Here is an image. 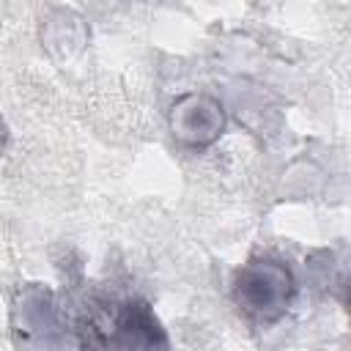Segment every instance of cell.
I'll return each instance as SVG.
<instances>
[{
	"mask_svg": "<svg viewBox=\"0 0 351 351\" xmlns=\"http://www.w3.org/2000/svg\"><path fill=\"white\" fill-rule=\"evenodd\" d=\"M93 351H165V335L143 302H112L85 326Z\"/></svg>",
	"mask_w": 351,
	"mask_h": 351,
	"instance_id": "6da1fadb",
	"label": "cell"
},
{
	"mask_svg": "<svg viewBox=\"0 0 351 351\" xmlns=\"http://www.w3.org/2000/svg\"><path fill=\"white\" fill-rule=\"evenodd\" d=\"M291 296V274L277 263H252L239 271L236 299L239 304L261 318L277 315Z\"/></svg>",
	"mask_w": 351,
	"mask_h": 351,
	"instance_id": "7a4b0ae2",
	"label": "cell"
}]
</instances>
